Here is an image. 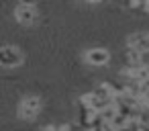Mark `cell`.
<instances>
[{"mask_svg": "<svg viewBox=\"0 0 149 131\" xmlns=\"http://www.w3.org/2000/svg\"><path fill=\"white\" fill-rule=\"evenodd\" d=\"M15 15H17V21L19 23H23V25H31V23H35L37 21V11H35V6H17V11H15Z\"/></svg>", "mask_w": 149, "mask_h": 131, "instance_id": "obj_4", "label": "cell"}, {"mask_svg": "<svg viewBox=\"0 0 149 131\" xmlns=\"http://www.w3.org/2000/svg\"><path fill=\"white\" fill-rule=\"evenodd\" d=\"M100 115H102V119H104L106 123H112V121H114V117L118 115V106H116V102H114L112 106H108V109H104V111H102Z\"/></svg>", "mask_w": 149, "mask_h": 131, "instance_id": "obj_6", "label": "cell"}, {"mask_svg": "<svg viewBox=\"0 0 149 131\" xmlns=\"http://www.w3.org/2000/svg\"><path fill=\"white\" fill-rule=\"evenodd\" d=\"M141 102H143V109H149V92L141 96Z\"/></svg>", "mask_w": 149, "mask_h": 131, "instance_id": "obj_9", "label": "cell"}, {"mask_svg": "<svg viewBox=\"0 0 149 131\" xmlns=\"http://www.w3.org/2000/svg\"><path fill=\"white\" fill-rule=\"evenodd\" d=\"M129 47L141 51V53H147L149 51V33H135L129 37Z\"/></svg>", "mask_w": 149, "mask_h": 131, "instance_id": "obj_5", "label": "cell"}, {"mask_svg": "<svg viewBox=\"0 0 149 131\" xmlns=\"http://www.w3.org/2000/svg\"><path fill=\"white\" fill-rule=\"evenodd\" d=\"M86 62L90 66H106L110 62V53L102 47H92L86 51Z\"/></svg>", "mask_w": 149, "mask_h": 131, "instance_id": "obj_3", "label": "cell"}, {"mask_svg": "<svg viewBox=\"0 0 149 131\" xmlns=\"http://www.w3.org/2000/svg\"><path fill=\"white\" fill-rule=\"evenodd\" d=\"M149 2V0H131V4H135V6H145Z\"/></svg>", "mask_w": 149, "mask_h": 131, "instance_id": "obj_10", "label": "cell"}, {"mask_svg": "<svg viewBox=\"0 0 149 131\" xmlns=\"http://www.w3.org/2000/svg\"><path fill=\"white\" fill-rule=\"evenodd\" d=\"M39 109H41V98L39 96H27V98H23L19 113L23 119H35Z\"/></svg>", "mask_w": 149, "mask_h": 131, "instance_id": "obj_1", "label": "cell"}, {"mask_svg": "<svg viewBox=\"0 0 149 131\" xmlns=\"http://www.w3.org/2000/svg\"><path fill=\"white\" fill-rule=\"evenodd\" d=\"M86 2H100V0H86Z\"/></svg>", "mask_w": 149, "mask_h": 131, "instance_id": "obj_11", "label": "cell"}, {"mask_svg": "<svg viewBox=\"0 0 149 131\" xmlns=\"http://www.w3.org/2000/svg\"><path fill=\"white\" fill-rule=\"evenodd\" d=\"M127 125H129V119L118 111V115H116V117H114V121H112V127H114L116 131H120V129H125Z\"/></svg>", "mask_w": 149, "mask_h": 131, "instance_id": "obj_7", "label": "cell"}, {"mask_svg": "<svg viewBox=\"0 0 149 131\" xmlns=\"http://www.w3.org/2000/svg\"><path fill=\"white\" fill-rule=\"evenodd\" d=\"M21 62H23V55H21V51L17 47H10V45L2 47V51H0V64L4 68H15Z\"/></svg>", "mask_w": 149, "mask_h": 131, "instance_id": "obj_2", "label": "cell"}, {"mask_svg": "<svg viewBox=\"0 0 149 131\" xmlns=\"http://www.w3.org/2000/svg\"><path fill=\"white\" fill-rule=\"evenodd\" d=\"M35 2H37V0H19L21 6H35Z\"/></svg>", "mask_w": 149, "mask_h": 131, "instance_id": "obj_8", "label": "cell"}]
</instances>
